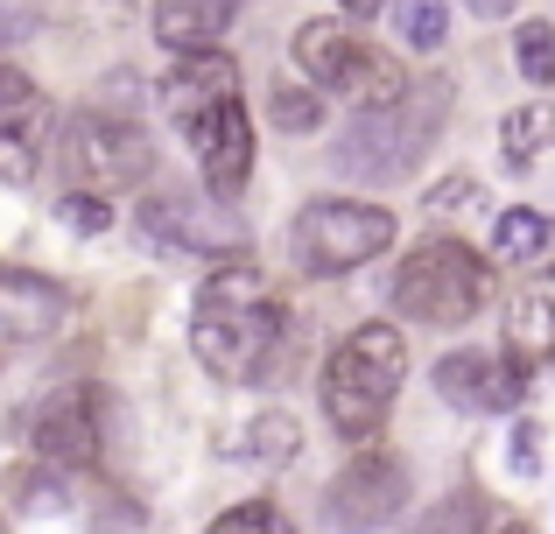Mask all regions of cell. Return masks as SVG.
<instances>
[{"instance_id": "10", "label": "cell", "mask_w": 555, "mask_h": 534, "mask_svg": "<svg viewBox=\"0 0 555 534\" xmlns=\"http://www.w3.org/2000/svg\"><path fill=\"white\" fill-rule=\"evenodd\" d=\"M28 437H36V457L56 471H85L99 465V387L70 380L56 394H42V408L28 415Z\"/></svg>"}, {"instance_id": "14", "label": "cell", "mask_w": 555, "mask_h": 534, "mask_svg": "<svg viewBox=\"0 0 555 534\" xmlns=\"http://www.w3.org/2000/svg\"><path fill=\"white\" fill-rule=\"evenodd\" d=\"M506 359H514L520 373H555V268L514 296V316H506Z\"/></svg>"}, {"instance_id": "5", "label": "cell", "mask_w": 555, "mask_h": 534, "mask_svg": "<svg viewBox=\"0 0 555 534\" xmlns=\"http://www.w3.org/2000/svg\"><path fill=\"white\" fill-rule=\"evenodd\" d=\"M486 296H492V268L464 239H422L401 261V274H393V310L415 316V324H436V330L472 324L486 310Z\"/></svg>"}, {"instance_id": "3", "label": "cell", "mask_w": 555, "mask_h": 534, "mask_svg": "<svg viewBox=\"0 0 555 534\" xmlns=\"http://www.w3.org/2000/svg\"><path fill=\"white\" fill-rule=\"evenodd\" d=\"M443 120H450V84L443 78L408 84V92L387 99V106L352 113V127L338 134V155H331V162H338L352 183H401V177H415L422 155L436 148Z\"/></svg>"}, {"instance_id": "19", "label": "cell", "mask_w": 555, "mask_h": 534, "mask_svg": "<svg viewBox=\"0 0 555 534\" xmlns=\"http://www.w3.org/2000/svg\"><path fill=\"white\" fill-rule=\"evenodd\" d=\"M514 64H520V78H528L534 92L555 84V28L548 22H520L514 28Z\"/></svg>"}, {"instance_id": "31", "label": "cell", "mask_w": 555, "mask_h": 534, "mask_svg": "<svg viewBox=\"0 0 555 534\" xmlns=\"http://www.w3.org/2000/svg\"><path fill=\"white\" fill-rule=\"evenodd\" d=\"M500 534H528V528H520V521H506V528H500Z\"/></svg>"}, {"instance_id": "12", "label": "cell", "mask_w": 555, "mask_h": 534, "mask_svg": "<svg viewBox=\"0 0 555 534\" xmlns=\"http://www.w3.org/2000/svg\"><path fill=\"white\" fill-rule=\"evenodd\" d=\"M436 394L464 415H506L528 394V373L506 352H450V359H436Z\"/></svg>"}, {"instance_id": "2", "label": "cell", "mask_w": 555, "mask_h": 534, "mask_svg": "<svg viewBox=\"0 0 555 534\" xmlns=\"http://www.w3.org/2000/svg\"><path fill=\"white\" fill-rule=\"evenodd\" d=\"M163 106L177 113L190 155H197L204 191L218 205H232L246 191V177H254V120H246V99H240V64L225 50L177 56L163 78Z\"/></svg>"}, {"instance_id": "9", "label": "cell", "mask_w": 555, "mask_h": 534, "mask_svg": "<svg viewBox=\"0 0 555 534\" xmlns=\"http://www.w3.org/2000/svg\"><path fill=\"white\" fill-rule=\"evenodd\" d=\"M401 507H408V465L393 451H359L352 465L331 479V493H324V513H331L338 534H373V528H387Z\"/></svg>"}, {"instance_id": "24", "label": "cell", "mask_w": 555, "mask_h": 534, "mask_svg": "<svg viewBox=\"0 0 555 534\" xmlns=\"http://www.w3.org/2000/svg\"><path fill=\"white\" fill-rule=\"evenodd\" d=\"M56 219L78 225V233H106V225H113V205L99 191H64V197H56Z\"/></svg>"}, {"instance_id": "22", "label": "cell", "mask_w": 555, "mask_h": 534, "mask_svg": "<svg viewBox=\"0 0 555 534\" xmlns=\"http://www.w3.org/2000/svg\"><path fill=\"white\" fill-rule=\"evenodd\" d=\"M296 437H302L296 415H260V422L246 429L240 457H268V465H274V457H296Z\"/></svg>"}, {"instance_id": "27", "label": "cell", "mask_w": 555, "mask_h": 534, "mask_svg": "<svg viewBox=\"0 0 555 534\" xmlns=\"http://www.w3.org/2000/svg\"><path fill=\"white\" fill-rule=\"evenodd\" d=\"M514 465H520V471L542 465V429H534V422H520V429H514Z\"/></svg>"}, {"instance_id": "32", "label": "cell", "mask_w": 555, "mask_h": 534, "mask_svg": "<svg viewBox=\"0 0 555 534\" xmlns=\"http://www.w3.org/2000/svg\"><path fill=\"white\" fill-rule=\"evenodd\" d=\"M0 534H8V521H0Z\"/></svg>"}, {"instance_id": "30", "label": "cell", "mask_w": 555, "mask_h": 534, "mask_svg": "<svg viewBox=\"0 0 555 534\" xmlns=\"http://www.w3.org/2000/svg\"><path fill=\"white\" fill-rule=\"evenodd\" d=\"M338 8H345V14H359V22H366V14H387L393 0H338Z\"/></svg>"}, {"instance_id": "16", "label": "cell", "mask_w": 555, "mask_h": 534, "mask_svg": "<svg viewBox=\"0 0 555 534\" xmlns=\"http://www.w3.org/2000/svg\"><path fill=\"white\" fill-rule=\"evenodd\" d=\"M50 106H42L36 78H22L14 64H0V141H36Z\"/></svg>"}, {"instance_id": "4", "label": "cell", "mask_w": 555, "mask_h": 534, "mask_svg": "<svg viewBox=\"0 0 555 534\" xmlns=\"http://www.w3.org/2000/svg\"><path fill=\"white\" fill-rule=\"evenodd\" d=\"M401 380H408V338L393 324H359L331 344L324 359V415L338 437L352 443H373L387 429L393 401H401Z\"/></svg>"}, {"instance_id": "23", "label": "cell", "mask_w": 555, "mask_h": 534, "mask_svg": "<svg viewBox=\"0 0 555 534\" xmlns=\"http://www.w3.org/2000/svg\"><path fill=\"white\" fill-rule=\"evenodd\" d=\"M415 534H486V507H478V493H450Z\"/></svg>"}, {"instance_id": "20", "label": "cell", "mask_w": 555, "mask_h": 534, "mask_svg": "<svg viewBox=\"0 0 555 534\" xmlns=\"http://www.w3.org/2000/svg\"><path fill=\"white\" fill-rule=\"evenodd\" d=\"M393 22H401V42H408V50H443V36H450L443 0H401V8H393Z\"/></svg>"}, {"instance_id": "1", "label": "cell", "mask_w": 555, "mask_h": 534, "mask_svg": "<svg viewBox=\"0 0 555 534\" xmlns=\"http://www.w3.org/2000/svg\"><path fill=\"white\" fill-rule=\"evenodd\" d=\"M288 344H296V330H288L282 296L268 288V274L246 268V261L218 268L211 282L197 288V302H190V352H197V366L211 373V380H225V387L274 380V366L288 359Z\"/></svg>"}, {"instance_id": "8", "label": "cell", "mask_w": 555, "mask_h": 534, "mask_svg": "<svg viewBox=\"0 0 555 534\" xmlns=\"http://www.w3.org/2000/svg\"><path fill=\"white\" fill-rule=\"evenodd\" d=\"M56 148H64V177L78 183V191H134V183H149L155 169V141L134 127V113H70L64 134H56Z\"/></svg>"}, {"instance_id": "25", "label": "cell", "mask_w": 555, "mask_h": 534, "mask_svg": "<svg viewBox=\"0 0 555 534\" xmlns=\"http://www.w3.org/2000/svg\"><path fill=\"white\" fill-rule=\"evenodd\" d=\"M282 528V513L268 507V499H246V507H232V513H218L204 534H274Z\"/></svg>"}, {"instance_id": "11", "label": "cell", "mask_w": 555, "mask_h": 534, "mask_svg": "<svg viewBox=\"0 0 555 534\" xmlns=\"http://www.w3.org/2000/svg\"><path fill=\"white\" fill-rule=\"evenodd\" d=\"M134 225L155 239V247H177V253H197V261H232V253L246 247L240 219H232L225 205H197V197H149V205L134 211Z\"/></svg>"}, {"instance_id": "26", "label": "cell", "mask_w": 555, "mask_h": 534, "mask_svg": "<svg viewBox=\"0 0 555 534\" xmlns=\"http://www.w3.org/2000/svg\"><path fill=\"white\" fill-rule=\"evenodd\" d=\"M472 197H478V183H472V177H450V183H436V191H429V211H450V205H472Z\"/></svg>"}, {"instance_id": "29", "label": "cell", "mask_w": 555, "mask_h": 534, "mask_svg": "<svg viewBox=\"0 0 555 534\" xmlns=\"http://www.w3.org/2000/svg\"><path fill=\"white\" fill-rule=\"evenodd\" d=\"M464 8H472L478 22H500V14H514V0H464Z\"/></svg>"}, {"instance_id": "7", "label": "cell", "mask_w": 555, "mask_h": 534, "mask_svg": "<svg viewBox=\"0 0 555 534\" xmlns=\"http://www.w3.org/2000/svg\"><path fill=\"white\" fill-rule=\"evenodd\" d=\"M393 211L387 205H366V197H310L288 225V247H296L302 274H352L379 261L393 247Z\"/></svg>"}, {"instance_id": "6", "label": "cell", "mask_w": 555, "mask_h": 534, "mask_svg": "<svg viewBox=\"0 0 555 534\" xmlns=\"http://www.w3.org/2000/svg\"><path fill=\"white\" fill-rule=\"evenodd\" d=\"M296 64H302V78H310L317 92L352 99L359 113H366V106H387V99L408 92L401 64H393L379 42H366L359 28H345V22H324V14L296 28Z\"/></svg>"}, {"instance_id": "21", "label": "cell", "mask_w": 555, "mask_h": 534, "mask_svg": "<svg viewBox=\"0 0 555 534\" xmlns=\"http://www.w3.org/2000/svg\"><path fill=\"white\" fill-rule=\"evenodd\" d=\"M268 113H274V127L282 134H317V120H324V99L310 92V84H274V99H268Z\"/></svg>"}, {"instance_id": "28", "label": "cell", "mask_w": 555, "mask_h": 534, "mask_svg": "<svg viewBox=\"0 0 555 534\" xmlns=\"http://www.w3.org/2000/svg\"><path fill=\"white\" fill-rule=\"evenodd\" d=\"M28 28H36V22H28V14H14V8H0V42H22V36H28Z\"/></svg>"}, {"instance_id": "13", "label": "cell", "mask_w": 555, "mask_h": 534, "mask_svg": "<svg viewBox=\"0 0 555 534\" xmlns=\"http://www.w3.org/2000/svg\"><path fill=\"white\" fill-rule=\"evenodd\" d=\"M70 316V288L36 268H0V330L8 338H50Z\"/></svg>"}, {"instance_id": "17", "label": "cell", "mask_w": 555, "mask_h": 534, "mask_svg": "<svg viewBox=\"0 0 555 534\" xmlns=\"http://www.w3.org/2000/svg\"><path fill=\"white\" fill-rule=\"evenodd\" d=\"M555 141V106L548 99H528V106H514L506 113V127H500V148H506V169H528L534 155H542Z\"/></svg>"}, {"instance_id": "15", "label": "cell", "mask_w": 555, "mask_h": 534, "mask_svg": "<svg viewBox=\"0 0 555 534\" xmlns=\"http://www.w3.org/2000/svg\"><path fill=\"white\" fill-rule=\"evenodd\" d=\"M246 0H155V42L169 56H190V50H218L232 22H240Z\"/></svg>"}, {"instance_id": "18", "label": "cell", "mask_w": 555, "mask_h": 534, "mask_svg": "<svg viewBox=\"0 0 555 534\" xmlns=\"http://www.w3.org/2000/svg\"><path fill=\"white\" fill-rule=\"evenodd\" d=\"M548 247V219L534 205H514L500 211V225H492V253H506V261H528V253Z\"/></svg>"}]
</instances>
